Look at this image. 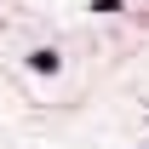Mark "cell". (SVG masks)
Masks as SVG:
<instances>
[{"label":"cell","mask_w":149,"mask_h":149,"mask_svg":"<svg viewBox=\"0 0 149 149\" xmlns=\"http://www.w3.org/2000/svg\"><path fill=\"white\" fill-rule=\"evenodd\" d=\"M29 69H35V74H57V52H35Z\"/></svg>","instance_id":"6da1fadb"}]
</instances>
